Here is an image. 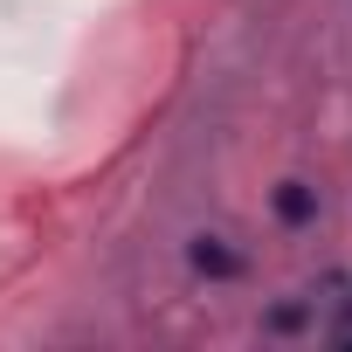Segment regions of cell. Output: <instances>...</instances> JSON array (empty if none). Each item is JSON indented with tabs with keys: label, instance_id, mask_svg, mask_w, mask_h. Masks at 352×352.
Masks as SVG:
<instances>
[{
	"label": "cell",
	"instance_id": "3957f363",
	"mask_svg": "<svg viewBox=\"0 0 352 352\" xmlns=\"http://www.w3.org/2000/svg\"><path fill=\"white\" fill-rule=\"evenodd\" d=\"M304 318H311V311H304V304H276V311H270V331H297V324H304Z\"/></svg>",
	"mask_w": 352,
	"mask_h": 352
},
{
	"label": "cell",
	"instance_id": "7a4b0ae2",
	"mask_svg": "<svg viewBox=\"0 0 352 352\" xmlns=\"http://www.w3.org/2000/svg\"><path fill=\"white\" fill-rule=\"evenodd\" d=\"M276 214H283L290 228H304V221L318 214V194H311L304 180H290V187H276Z\"/></svg>",
	"mask_w": 352,
	"mask_h": 352
},
{
	"label": "cell",
	"instance_id": "6da1fadb",
	"mask_svg": "<svg viewBox=\"0 0 352 352\" xmlns=\"http://www.w3.org/2000/svg\"><path fill=\"white\" fill-rule=\"evenodd\" d=\"M187 263L201 270V276H214V283H228V276H242V256L221 242V235H194L187 242Z\"/></svg>",
	"mask_w": 352,
	"mask_h": 352
}]
</instances>
